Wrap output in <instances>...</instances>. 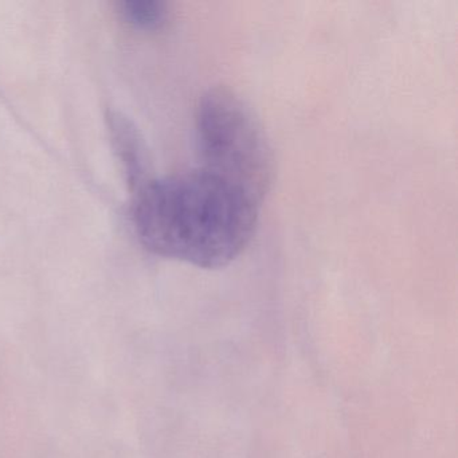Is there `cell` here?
<instances>
[{"label": "cell", "mask_w": 458, "mask_h": 458, "mask_svg": "<svg viewBox=\"0 0 458 458\" xmlns=\"http://www.w3.org/2000/svg\"><path fill=\"white\" fill-rule=\"evenodd\" d=\"M203 170L230 182L261 203L275 176V157L253 109L232 90L210 89L195 116Z\"/></svg>", "instance_id": "2"}, {"label": "cell", "mask_w": 458, "mask_h": 458, "mask_svg": "<svg viewBox=\"0 0 458 458\" xmlns=\"http://www.w3.org/2000/svg\"><path fill=\"white\" fill-rule=\"evenodd\" d=\"M119 13L131 28L140 31L160 30L170 18L168 4L162 0H124Z\"/></svg>", "instance_id": "4"}, {"label": "cell", "mask_w": 458, "mask_h": 458, "mask_svg": "<svg viewBox=\"0 0 458 458\" xmlns=\"http://www.w3.org/2000/svg\"><path fill=\"white\" fill-rule=\"evenodd\" d=\"M111 128L116 151L119 152L128 178L130 182L136 184V187H140L144 182L148 181L146 178L147 165L144 162L146 159H144L140 138L135 128L124 117H112Z\"/></svg>", "instance_id": "3"}, {"label": "cell", "mask_w": 458, "mask_h": 458, "mask_svg": "<svg viewBox=\"0 0 458 458\" xmlns=\"http://www.w3.org/2000/svg\"><path fill=\"white\" fill-rule=\"evenodd\" d=\"M259 205L240 187L199 168L144 182L131 214L139 240L155 256L219 269L248 248Z\"/></svg>", "instance_id": "1"}]
</instances>
